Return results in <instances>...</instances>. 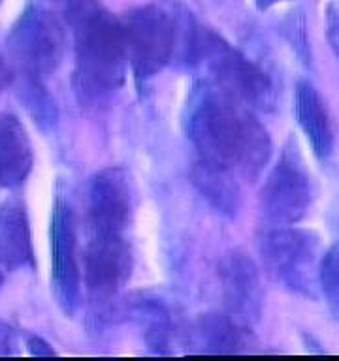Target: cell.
<instances>
[{
  "label": "cell",
  "instance_id": "cell-1",
  "mask_svg": "<svg viewBox=\"0 0 339 361\" xmlns=\"http://www.w3.org/2000/svg\"><path fill=\"white\" fill-rule=\"evenodd\" d=\"M183 130L198 160L254 180L271 157V137L251 107L209 79L198 81L183 107Z\"/></svg>",
  "mask_w": 339,
  "mask_h": 361
},
{
  "label": "cell",
  "instance_id": "cell-2",
  "mask_svg": "<svg viewBox=\"0 0 339 361\" xmlns=\"http://www.w3.org/2000/svg\"><path fill=\"white\" fill-rule=\"evenodd\" d=\"M129 64L138 81H147L170 64L191 66L198 23L177 2H151L121 19Z\"/></svg>",
  "mask_w": 339,
  "mask_h": 361
},
{
  "label": "cell",
  "instance_id": "cell-3",
  "mask_svg": "<svg viewBox=\"0 0 339 361\" xmlns=\"http://www.w3.org/2000/svg\"><path fill=\"white\" fill-rule=\"evenodd\" d=\"M72 23L76 27V94L85 106H104L123 87L129 68L121 21L89 4Z\"/></svg>",
  "mask_w": 339,
  "mask_h": 361
},
{
  "label": "cell",
  "instance_id": "cell-4",
  "mask_svg": "<svg viewBox=\"0 0 339 361\" xmlns=\"http://www.w3.org/2000/svg\"><path fill=\"white\" fill-rule=\"evenodd\" d=\"M191 68L202 70L203 79L219 85L251 109L271 111L275 107L279 92L270 73L211 28L198 25Z\"/></svg>",
  "mask_w": 339,
  "mask_h": 361
},
{
  "label": "cell",
  "instance_id": "cell-5",
  "mask_svg": "<svg viewBox=\"0 0 339 361\" xmlns=\"http://www.w3.org/2000/svg\"><path fill=\"white\" fill-rule=\"evenodd\" d=\"M260 254L268 273L294 293L315 298L321 269V241L309 230L275 226L260 237Z\"/></svg>",
  "mask_w": 339,
  "mask_h": 361
},
{
  "label": "cell",
  "instance_id": "cell-6",
  "mask_svg": "<svg viewBox=\"0 0 339 361\" xmlns=\"http://www.w3.org/2000/svg\"><path fill=\"white\" fill-rule=\"evenodd\" d=\"M8 49L21 75L45 79L61 66L64 30L51 11L28 6L8 34Z\"/></svg>",
  "mask_w": 339,
  "mask_h": 361
},
{
  "label": "cell",
  "instance_id": "cell-7",
  "mask_svg": "<svg viewBox=\"0 0 339 361\" xmlns=\"http://www.w3.org/2000/svg\"><path fill=\"white\" fill-rule=\"evenodd\" d=\"M315 200L313 177L294 145L285 147L264 183L260 203L271 226H294L304 219Z\"/></svg>",
  "mask_w": 339,
  "mask_h": 361
},
{
  "label": "cell",
  "instance_id": "cell-8",
  "mask_svg": "<svg viewBox=\"0 0 339 361\" xmlns=\"http://www.w3.org/2000/svg\"><path fill=\"white\" fill-rule=\"evenodd\" d=\"M51 286L62 312L72 316L81 301V273L73 213L62 197H56L51 214Z\"/></svg>",
  "mask_w": 339,
  "mask_h": 361
},
{
  "label": "cell",
  "instance_id": "cell-9",
  "mask_svg": "<svg viewBox=\"0 0 339 361\" xmlns=\"http://www.w3.org/2000/svg\"><path fill=\"white\" fill-rule=\"evenodd\" d=\"M83 259V279L90 301L106 307L132 273V250L129 243L119 233H93Z\"/></svg>",
  "mask_w": 339,
  "mask_h": 361
},
{
  "label": "cell",
  "instance_id": "cell-10",
  "mask_svg": "<svg viewBox=\"0 0 339 361\" xmlns=\"http://www.w3.org/2000/svg\"><path fill=\"white\" fill-rule=\"evenodd\" d=\"M136 211V190L124 168H104L89 183V219L93 233L124 235Z\"/></svg>",
  "mask_w": 339,
  "mask_h": 361
},
{
  "label": "cell",
  "instance_id": "cell-11",
  "mask_svg": "<svg viewBox=\"0 0 339 361\" xmlns=\"http://www.w3.org/2000/svg\"><path fill=\"white\" fill-rule=\"evenodd\" d=\"M219 279L228 314L243 326L258 320L262 310V288L258 269L247 254L234 250L220 259Z\"/></svg>",
  "mask_w": 339,
  "mask_h": 361
},
{
  "label": "cell",
  "instance_id": "cell-12",
  "mask_svg": "<svg viewBox=\"0 0 339 361\" xmlns=\"http://www.w3.org/2000/svg\"><path fill=\"white\" fill-rule=\"evenodd\" d=\"M294 115L315 157L328 160L335 149V126L326 102L309 81H299L296 85Z\"/></svg>",
  "mask_w": 339,
  "mask_h": 361
},
{
  "label": "cell",
  "instance_id": "cell-13",
  "mask_svg": "<svg viewBox=\"0 0 339 361\" xmlns=\"http://www.w3.org/2000/svg\"><path fill=\"white\" fill-rule=\"evenodd\" d=\"M34 152L27 128L16 115L0 117V186L17 188L32 171Z\"/></svg>",
  "mask_w": 339,
  "mask_h": 361
},
{
  "label": "cell",
  "instance_id": "cell-14",
  "mask_svg": "<svg viewBox=\"0 0 339 361\" xmlns=\"http://www.w3.org/2000/svg\"><path fill=\"white\" fill-rule=\"evenodd\" d=\"M0 264L11 271L34 265L30 222L27 209L17 200L0 205Z\"/></svg>",
  "mask_w": 339,
  "mask_h": 361
},
{
  "label": "cell",
  "instance_id": "cell-15",
  "mask_svg": "<svg viewBox=\"0 0 339 361\" xmlns=\"http://www.w3.org/2000/svg\"><path fill=\"white\" fill-rule=\"evenodd\" d=\"M129 314L143 331L147 348L155 354H170L172 337H174V320L168 305L151 293H138L129 305Z\"/></svg>",
  "mask_w": 339,
  "mask_h": 361
},
{
  "label": "cell",
  "instance_id": "cell-16",
  "mask_svg": "<svg viewBox=\"0 0 339 361\" xmlns=\"http://www.w3.org/2000/svg\"><path fill=\"white\" fill-rule=\"evenodd\" d=\"M192 180L198 186V190L219 213L236 214L239 209V185L237 175L222 169L213 164L198 160L192 168Z\"/></svg>",
  "mask_w": 339,
  "mask_h": 361
},
{
  "label": "cell",
  "instance_id": "cell-17",
  "mask_svg": "<svg viewBox=\"0 0 339 361\" xmlns=\"http://www.w3.org/2000/svg\"><path fill=\"white\" fill-rule=\"evenodd\" d=\"M194 338L203 354H237L245 346L243 324L230 314L200 316L194 327Z\"/></svg>",
  "mask_w": 339,
  "mask_h": 361
},
{
  "label": "cell",
  "instance_id": "cell-18",
  "mask_svg": "<svg viewBox=\"0 0 339 361\" xmlns=\"http://www.w3.org/2000/svg\"><path fill=\"white\" fill-rule=\"evenodd\" d=\"M19 96L23 104L30 113V117L42 126V128H51L56 123V104L55 98L49 94V90L44 85V79L27 78L21 75V85H19Z\"/></svg>",
  "mask_w": 339,
  "mask_h": 361
},
{
  "label": "cell",
  "instance_id": "cell-19",
  "mask_svg": "<svg viewBox=\"0 0 339 361\" xmlns=\"http://www.w3.org/2000/svg\"><path fill=\"white\" fill-rule=\"evenodd\" d=\"M319 288L332 316L339 320V243L328 248L326 254H322Z\"/></svg>",
  "mask_w": 339,
  "mask_h": 361
},
{
  "label": "cell",
  "instance_id": "cell-20",
  "mask_svg": "<svg viewBox=\"0 0 339 361\" xmlns=\"http://www.w3.org/2000/svg\"><path fill=\"white\" fill-rule=\"evenodd\" d=\"M288 38L292 42V47H296V53L299 55L302 62L309 64V44H307V38H305V21L302 13H296V16L290 17V21L287 25Z\"/></svg>",
  "mask_w": 339,
  "mask_h": 361
},
{
  "label": "cell",
  "instance_id": "cell-21",
  "mask_svg": "<svg viewBox=\"0 0 339 361\" xmlns=\"http://www.w3.org/2000/svg\"><path fill=\"white\" fill-rule=\"evenodd\" d=\"M326 27L328 39H330V45H332L333 55L338 56L339 61V0H333L332 4L328 6Z\"/></svg>",
  "mask_w": 339,
  "mask_h": 361
},
{
  "label": "cell",
  "instance_id": "cell-22",
  "mask_svg": "<svg viewBox=\"0 0 339 361\" xmlns=\"http://www.w3.org/2000/svg\"><path fill=\"white\" fill-rule=\"evenodd\" d=\"M16 331L6 322L0 320V355H11L16 352Z\"/></svg>",
  "mask_w": 339,
  "mask_h": 361
},
{
  "label": "cell",
  "instance_id": "cell-23",
  "mask_svg": "<svg viewBox=\"0 0 339 361\" xmlns=\"http://www.w3.org/2000/svg\"><path fill=\"white\" fill-rule=\"evenodd\" d=\"M49 2H53V4H56V6H61L62 10L66 11L68 16L72 17V19L78 16L79 11L85 10V8L90 4L89 0H49Z\"/></svg>",
  "mask_w": 339,
  "mask_h": 361
},
{
  "label": "cell",
  "instance_id": "cell-24",
  "mask_svg": "<svg viewBox=\"0 0 339 361\" xmlns=\"http://www.w3.org/2000/svg\"><path fill=\"white\" fill-rule=\"evenodd\" d=\"M28 350L32 355H55V350L51 348L49 343H45L40 337H32L28 341Z\"/></svg>",
  "mask_w": 339,
  "mask_h": 361
},
{
  "label": "cell",
  "instance_id": "cell-25",
  "mask_svg": "<svg viewBox=\"0 0 339 361\" xmlns=\"http://www.w3.org/2000/svg\"><path fill=\"white\" fill-rule=\"evenodd\" d=\"M11 83V70L10 64L6 62V59L0 55V92Z\"/></svg>",
  "mask_w": 339,
  "mask_h": 361
},
{
  "label": "cell",
  "instance_id": "cell-26",
  "mask_svg": "<svg viewBox=\"0 0 339 361\" xmlns=\"http://www.w3.org/2000/svg\"><path fill=\"white\" fill-rule=\"evenodd\" d=\"M256 2V8L260 11H266V10H271V8H275L279 4H285L288 0H254Z\"/></svg>",
  "mask_w": 339,
  "mask_h": 361
},
{
  "label": "cell",
  "instance_id": "cell-27",
  "mask_svg": "<svg viewBox=\"0 0 339 361\" xmlns=\"http://www.w3.org/2000/svg\"><path fill=\"white\" fill-rule=\"evenodd\" d=\"M2 284H4V276H2V271H0V288H2Z\"/></svg>",
  "mask_w": 339,
  "mask_h": 361
},
{
  "label": "cell",
  "instance_id": "cell-28",
  "mask_svg": "<svg viewBox=\"0 0 339 361\" xmlns=\"http://www.w3.org/2000/svg\"><path fill=\"white\" fill-rule=\"evenodd\" d=\"M200 2H213V0H200Z\"/></svg>",
  "mask_w": 339,
  "mask_h": 361
},
{
  "label": "cell",
  "instance_id": "cell-29",
  "mask_svg": "<svg viewBox=\"0 0 339 361\" xmlns=\"http://www.w3.org/2000/svg\"><path fill=\"white\" fill-rule=\"evenodd\" d=\"M0 2H2V0H0Z\"/></svg>",
  "mask_w": 339,
  "mask_h": 361
}]
</instances>
